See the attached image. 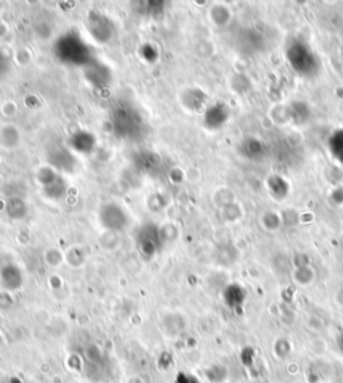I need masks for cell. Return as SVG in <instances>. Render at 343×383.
<instances>
[]
</instances>
